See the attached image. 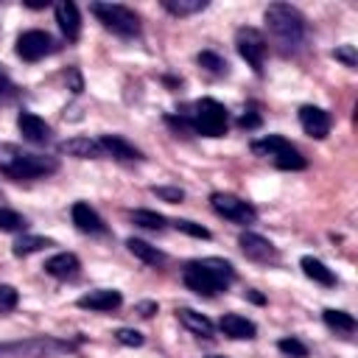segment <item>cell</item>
I'll list each match as a JSON object with an SVG mask.
<instances>
[{
    "instance_id": "cell-1",
    "label": "cell",
    "mask_w": 358,
    "mask_h": 358,
    "mask_svg": "<svg viewBox=\"0 0 358 358\" xmlns=\"http://www.w3.org/2000/svg\"><path fill=\"white\" fill-rule=\"evenodd\" d=\"M266 28L271 34V42L280 48V53L291 56L305 42V17L288 6V3H271L266 8Z\"/></svg>"
},
{
    "instance_id": "cell-2",
    "label": "cell",
    "mask_w": 358,
    "mask_h": 358,
    "mask_svg": "<svg viewBox=\"0 0 358 358\" xmlns=\"http://www.w3.org/2000/svg\"><path fill=\"white\" fill-rule=\"evenodd\" d=\"M182 280H185V285L193 294H199V296H215L218 291H224L235 280V268H232V263H227L221 257H201V260L185 263Z\"/></svg>"
},
{
    "instance_id": "cell-3",
    "label": "cell",
    "mask_w": 358,
    "mask_h": 358,
    "mask_svg": "<svg viewBox=\"0 0 358 358\" xmlns=\"http://www.w3.org/2000/svg\"><path fill=\"white\" fill-rule=\"evenodd\" d=\"M59 168V162L53 157H42V154H31L22 151L17 145H0V171L11 179H36V176H48Z\"/></svg>"
},
{
    "instance_id": "cell-4",
    "label": "cell",
    "mask_w": 358,
    "mask_h": 358,
    "mask_svg": "<svg viewBox=\"0 0 358 358\" xmlns=\"http://www.w3.org/2000/svg\"><path fill=\"white\" fill-rule=\"evenodd\" d=\"M90 11L98 17V22L117 34V36H137L140 34V17L129 8V6H120V3H90Z\"/></svg>"
},
{
    "instance_id": "cell-5",
    "label": "cell",
    "mask_w": 358,
    "mask_h": 358,
    "mask_svg": "<svg viewBox=\"0 0 358 358\" xmlns=\"http://www.w3.org/2000/svg\"><path fill=\"white\" fill-rule=\"evenodd\" d=\"M252 151H255L257 157L271 159L280 171H302V168L308 165V159H305L285 137H280V134H268V137H263V140H255V143H252Z\"/></svg>"
},
{
    "instance_id": "cell-6",
    "label": "cell",
    "mask_w": 358,
    "mask_h": 358,
    "mask_svg": "<svg viewBox=\"0 0 358 358\" xmlns=\"http://www.w3.org/2000/svg\"><path fill=\"white\" fill-rule=\"evenodd\" d=\"M190 117V126L196 134H204V137H221L227 134V109L224 103H218L215 98H201L193 103V112H187Z\"/></svg>"
},
{
    "instance_id": "cell-7",
    "label": "cell",
    "mask_w": 358,
    "mask_h": 358,
    "mask_svg": "<svg viewBox=\"0 0 358 358\" xmlns=\"http://www.w3.org/2000/svg\"><path fill=\"white\" fill-rule=\"evenodd\" d=\"M59 352H70V344L59 338H25L0 344V358H53Z\"/></svg>"
},
{
    "instance_id": "cell-8",
    "label": "cell",
    "mask_w": 358,
    "mask_h": 358,
    "mask_svg": "<svg viewBox=\"0 0 358 358\" xmlns=\"http://www.w3.org/2000/svg\"><path fill=\"white\" fill-rule=\"evenodd\" d=\"M235 48L241 53V59L255 70V73H263V62H266V50H268V42L266 36L257 31V28H238L235 34Z\"/></svg>"
},
{
    "instance_id": "cell-9",
    "label": "cell",
    "mask_w": 358,
    "mask_h": 358,
    "mask_svg": "<svg viewBox=\"0 0 358 358\" xmlns=\"http://www.w3.org/2000/svg\"><path fill=\"white\" fill-rule=\"evenodd\" d=\"M210 207L221 218H227L232 224H252L257 218V210L249 201H243L241 196H235V193H213L210 196Z\"/></svg>"
},
{
    "instance_id": "cell-10",
    "label": "cell",
    "mask_w": 358,
    "mask_h": 358,
    "mask_svg": "<svg viewBox=\"0 0 358 358\" xmlns=\"http://www.w3.org/2000/svg\"><path fill=\"white\" fill-rule=\"evenodd\" d=\"M53 50V39L48 31H22L17 36V56L25 62H39L42 56H48Z\"/></svg>"
},
{
    "instance_id": "cell-11",
    "label": "cell",
    "mask_w": 358,
    "mask_h": 358,
    "mask_svg": "<svg viewBox=\"0 0 358 358\" xmlns=\"http://www.w3.org/2000/svg\"><path fill=\"white\" fill-rule=\"evenodd\" d=\"M238 246H241V252H243L246 257H252V260H257V263H274V260L280 257L277 246H274L271 241H266L263 235H255V232H241Z\"/></svg>"
},
{
    "instance_id": "cell-12",
    "label": "cell",
    "mask_w": 358,
    "mask_h": 358,
    "mask_svg": "<svg viewBox=\"0 0 358 358\" xmlns=\"http://www.w3.org/2000/svg\"><path fill=\"white\" fill-rule=\"evenodd\" d=\"M299 126L305 129V134H310L313 140H324L330 134V115L322 106L305 103L299 106Z\"/></svg>"
},
{
    "instance_id": "cell-13",
    "label": "cell",
    "mask_w": 358,
    "mask_h": 358,
    "mask_svg": "<svg viewBox=\"0 0 358 358\" xmlns=\"http://www.w3.org/2000/svg\"><path fill=\"white\" fill-rule=\"evenodd\" d=\"M17 129H20L22 140L36 143V145H42V143L50 140V126L39 115H34V112H20L17 115Z\"/></svg>"
},
{
    "instance_id": "cell-14",
    "label": "cell",
    "mask_w": 358,
    "mask_h": 358,
    "mask_svg": "<svg viewBox=\"0 0 358 358\" xmlns=\"http://www.w3.org/2000/svg\"><path fill=\"white\" fill-rule=\"evenodd\" d=\"M98 143H101V148H103V157H115V159H120V162H137V159H143V151L140 148H134L129 140H123L120 134H103V137H98Z\"/></svg>"
},
{
    "instance_id": "cell-15",
    "label": "cell",
    "mask_w": 358,
    "mask_h": 358,
    "mask_svg": "<svg viewBox=\"0 0 358 358\" xmlns=\"http://www.w3.org/2000/svg\"><path fill=\"white\" fill-rule=\"evenodd\" d=\"M78 271H81V260L73 252H59L45 260V274H50L56 280H76Z\"/></svg>"
},
{
    "instance_id": "cell-16",
    "label": "cell",
    "mask_w": 358,
    "mask_h": 358,
    "mask_svg": "<svg viewBox=\"0 0 358 358\" xmlns=\"http://www.w3.org/2000/svg\"><path fill=\"white\" fill-rule=\"evenodd\" d=\"M120 302H123V296L115 288H98V291H90V294L78 296V308H84V310H101V313L120 308Z\"/></svg>"
},
{
    "instance_id": "cell-17",
    "label": "cell",
    "mask_w": 358,
    "mask_h": 358,
    "mask_svg": "<svg viewBox=\"0 0 358 358\" xmlns=\"http://www.w3.org/2000/svg\"><path fill=\"white\" fill-rule=\"evenodd\" d=\"M70 215H73L76 229H81V232H87V235H101V232H106L103 218H101L87 201H76L73 210H70Z\"/></svg>"
},
{
    "instance_id": "cell-18",
    "label": "cell",
    "mask_w": 358,
    "mask_h": 358,
    "mask_svg": "<svg viewBox=\"0 0 358 358\" xmlns=\"http://www.w3.org/2000/svg\"><path fill=\"white\" fill-rule=\"evenodd\" d=\"M56 22H59L62 34H64L70 42L78 39V34H81V17H78V6H76V3H70V0L56 3Z\"/></svg>"
},
{
    "instance_id": "cell-19",
    "label": "cell",
    "mask_w": 358,
    "mask_h": 358,
    "mask_svg": "<svg viewBox=\"0 0 358 358\" xmlns=\"http://www.w3.org/2000/svg\"><path fill=\"white\" fill-rule=\"evenodd\" d=\"M59 151L70 154V157H78V159H98V157H103L101 143L92 140V137H70V140L59 143Z\"/></svg>"
},
{
    "instance_id": "cell-20",
    "label": "cell",
    "mask_w": 358,
    "mask_h": 358,
    "mask_svg": "<svg viewBox=\"0 0 358 358\" xmlns=\"http://www.w3.org/2000/svg\"><path fill=\"white\" fill-rule=\"evenodd\" d=\"M218 327L229 338H255V333H257L255 322L246 319V316H238V313H224L221 322H218Z\"/></svg>"
},
{
    "instance_id": "cell-21",
    "label": "cell",
    "mask_w": 358,
    "mask_h": 358,
    "mask_svg": "<svg viewBox=\"0 0 358 358\" xmlns=\"http://www.w3.org/2000/svg\"><path fill=\"white\" fill-rule=\"evenodd\" d=\"M176 319L199 338H213V322L204 313H196L193 308H176Z\"/></svg>"
},
{
    "instance_id": "cell-22",
    "label": "cell",
    "mask_w": 358,
    "mask_h": 358,
    "mask_svg": "<svg viewBox=\"0 0 358 358\" xmlns=\"http://www.w3.org/2000/svg\"><path fill=\"white\" fill-rule=\"evenodd\" d=\"M126 246H129V252H131L137 260H143L145 266H162V263H165V255H162L157 246H151L148 241H143V238H129Z\"/></svg>"
},
{
    "instance_id": "cell-23",
    "label": "cell",
    "mask_w": 358,
    "mask_h": 358,
    "mask_svg": "<svg viewBox=\"0 0 358 358\" xmlns=\"http://www.w3.org/2000/svg\"><path fill=\"white\" fill-rule=\"evenodd\" d=\"M299 266H302V271H305L308 280H313V282H319V285H336V274H333L319 257L305 255V257L299 260Z\"/></svg>"
},
{
    "instance_id": "cell-24",
    "label": "cell",
    "mask_w": 358,
    "mask_h": 358,
    "mask_svg": "<svg viewBox=\"0 0 358 358\" xmlns=\"http://www.w3.org/2000/svg\"><path fill=\"white\" fill-rule=\"evenodd\" d=\"M322 319H324V324H327L330 330H336V333H344V336L355 333V319H352L350 313H344V310L327 308V310H322Z\"/></svg>"
},
{
    "instance_id": "cell-25",
    "label": "cell",
    "mask_w": 358,
    "mask_h": 358,
    "mask_svg": "<svg viewBox=\"0 0 358 358\" xmlns=\"http://www.w3.org/2000/svg\"><path fill=\"white\" fill-rule=\"evenodd\" d=\"M162 8L173 17H190L207 8V0H162Z\"/></svg>"
},
{
    "instance_id": "cell-26",
    "label": "cell",
    "mask_w": 358,
    "mask_h": 358,
    "mask_svg": "<svg viewBox=\"0 0 358 358\" xmlns=\"http://www.w3.org/2000/svg\"><path fill=\"white\" fill-rule=\"evenodd\" d=\"M45 246H50L48 238H42V235H22V238H17V243H14V255H17V257H25V255L42 252Z\"/></svg>"
},
{
    "instance_id": "cell-27",
    "label": "cell",
    "mask_w": 358,
    "mask_h": 358,
    "mask_svg": "<svg viewBox=\"0 0 358 358\" xmlns=\"http://www.w3.org/2000/svg\"><path fill=\"white\" fill-rule=\"evenodd\" d=\"M131 221L143 229H165V224H168V218L154 210H131Z\"/></svg>"
},
{
    "instance_id": "cell-28",
    "label": "cell",
    "mask_w": 358,
    "mask_h": 358,
    "mask_svg": "<svg viewBox=\"0 0 358 358\" xmlns=\"http://www.w3.org/2000/svg\"><path fill=\"white\" fill-rule=\"evenodd\" d=\"M196 62H199L207 73H213V76H224V73L229 70V64H227L218 53H213V50H201V53L196 56Z\"/></svg>"
},
{
    "instance_id": "cell-29",
    "label": "cell",
    "mask_w": 358,
    "mask_h": 358,
    "mask_svg": "<svg viewBox=\"0 0 358 358\" xmlns=\"http://www.w3.org/2000/svg\"><path fill=\"white\" fill-rule=\"evenodd\" d=\"M25 218L8 207H0V229L3 232H25Z\"/></svg>"
},
{
    "instance_id": "cell-30",
    "label": "cell",
    "mask_w": 358,
    "mask_h": 358,
    "mask_svg": "<svg viewBox=\"0 0 358 358\" xmlns=\"http://www.w3.org/2000/svg\"><path fill=\"white\" fill-rule=\"evenodd\" d=\"M277 347H280V352H285L288 358H308V347H305L299 338H294V336L280 338Z\"/></svg>"
},
{
    "instance_id": "cell-31",
    "label": "cell",
    "mask_w": 358,
    "mask_h": 358,
    "mask_svg": "<svg viewBox=\"0 0 358 358\" xmlns=\"http://www.w3.org/2000/svg\"><path fill=\"white\" fill-rule=\"evenodd\" d=\"M151 193L162 201H171V204H179L185 199V190L182 187H168V185H159V187H151Z\"/></svg>"
},
{
    "instance_id": "cell-32",
    "label": "cell",
    "mask_w": 358,
    "mask_h": 358,
    "mask_svg": "<svg viewBox=\"0 0 358 358\" xmlns=\"http://www.w3.org/2000/svg\"><path fill=\"white\" fill-rule=\"evenodd\" d=\"M115 338H117L123 347H140V344H143V333L129 330V327H120V330L115 333Z\"/></svg>"
},
{
    "instance_id": "cell-33",
    "label": "cell",
    "mask_w": 358,
    "mask_h": 358,
    "mask_svg": "<svg viewBox=\"0 0 358 358\" xmlns=\"http://www.w3.org/2000/svg\"><path fill=\"white\" fill-rule=\"evenodd\" d=\"M173 227H176L179 232L193 235V238H210V229H204L201 224H193V221H173Z\"/></svg>"
},
{
    "instance_id": "cell-34",
    "label": "cell",
    "mask_w": 358,
    "mask_h": 358,
    "mask_svg": "<svg viewBox=\"0 0 358 358\" xmlns=\"http://www.w3.org/2000/svg\"><path fill=\"white\" fill-rule=\"evenodd\" d=\"M333 59L344 62L347 67H355V64H358V56H355V48H352V45H341V48H336V50H333Z\"/></svg>"
},
{
    "instance_id": "cell-35",
    "label": "cell",
    "mask_w": 358,
    "mask_h": 358,
    "mask_svg": "<svg viewBox=\"0 0 358 358\" xmlns=\"http://www.w3.org/2000/svg\"><path fill=\"white\" fill-rule=\"evenodd\" d=\"M17 305V291L11 285H0V313L11 310Z\"/></svg>"
},
{
    "instance_id": "cell-36",
    "label": "cell",
    "mask_w": 358,
    "mask_h": 358,
    "mask_svg": "<svg viewBox=\"0 0 358 358\" xmlns=\"http://www.w3.org/2000/svg\"><path fill=\"white\" fill-rule=\"evenodd\" d=\"M238 123H241L243 129H257V126H260V115H257V109H255V106L243 109V115H241Z\"/></svg>"
},
{
    "instance_id": "cell-37",
    "label": "cell",
    "mask_w": 358,
    "mask_h": 358,
    "mask_svg": "<svg viewBox=\"0 0 358 358\" xmlns=\"http://www.w3.org/2000/svg\"><path fill=\"white\" fill-rule=\"evenodd\" d=\"M0 95H3V98H11V95H14V84H11V78H8L3 70H0Z\"/></svg>"
},
{
    "instance_id": "cell-38",
    "label": "cell",
    "mask_w": 358,
    "mask_h": 358,
    "mask_svg": "<svg viewBox=\"0 0 358 358\" xmlns=\"http://www.w3.org/2000/svg\"><path fill=\"white\" fill-rule=\"evenodd\" d=\"M134 310H137L140 316H145V319H148V316H154V313H157V302H137V305H134Z\"/></svg>"
},
{
    "instance_id": "cell-39",
    "label": "cell",
    "mask_w": 358,
    "mask_h": 358,
    "mask_svg": "<svg viewBox=\"0 0 358 358\" xmlns=\"http://www.w3.org/2000/svg\"><path fill=\"white\" fill-rule=\"evenodd\" d=\"M249 299H252V302H257V305H260V302H263V296H260V294H257V291H249Z\"/></svg>"
},
{
    "instance_id": "cell-40",
    "label": "cell",
    "mask_w": 358,
    "mask_h": 358,
    "mask_svg": "<svg viewBox=\"0 0 358 358\" xmlns=\"http://www.w3.org/2000/svg\"><path fill=\"white\" fill-rule=\"evenodd\" d=\"M210 358H224V355H210Z\"/></svg>"
}]
</instances>
